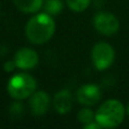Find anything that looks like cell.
Returning <instances> with one entry per match:
<instances>
[{
    "label": "cell",
    "mask_w": 129,
    "mask_h": 129,
    "mask_svg": "<svg viewBox=\"0 0 129 129\" xmlns=\"http://www.w3.org/2000/svg\"><path fill=\"white\" fill-rule=\"evenodd\" d=\"M23 104L20 102H14L10 105V109H9V114L13 119H18L23 116Z\"/></svg>",
    "instance_id": "5bb4252c"
},
{
    "label": "cell",
    "mask_w": 129,
    "mask_h": 129,
    "mask_svg": "<svg viewBox=\"0 0 129 129\" xmlns=\"http://www.w3.org/2000/svg\"><path fill=\"white\" fill-rule=\"evenodd\" d=\"M125 118V108L118 100H108L99 108L95 113V121L102 128L118 127Z\"/></svg>",
    "instance_id": "7a4b0ae2"
},
{
    "label": "cell",
    "mask_w": 129,
    "mask_h": 129,
    "mask_svg": "<svg viewBox=\"0 0 129 129\" xmlns=\"http://www.w3.org/2000/svg\"><path fill=\"white\" fill-rule=\"evenodd\" d=\"M15 6L20 11L32 14L39 11L43 6V0H14Z\"/></svg>",
    "instance_id": "30bf717a"
},
{
    "label": "cell",
    "mask_w": 129,
    "mask_h": 129,
    "mask_svg": "<svg viewBox=\"0 0 129 129\" xmlns=\"http://www.w3.org/2000/svg\"><path fill=\"white\" fill-rule=\"evenodd\" d=\"M69 8L76 13L84 11L91 4V0H67Z\"/></svg>",
    "instance_id": "7c38bea8"
},
{
    "label": "cell",
    "mask_w": 129,
    "mask_h": 129,
    "mask_svg": "<svg viewBox=\"0 0 129 129\" xmlns=\"http://www.w3.org/2000/svg\"><path fill=\"white\" fill-rule=\"evenodd\" d=\"M36 88V80L28 74H17L9 79L7 91L11 98L23 100L34 93Z\"/></svg>",
    "instance_id": "3957f363"
},
{
    "label": "cell",
    "mask_w": 129,
    "mask_h": 129,
    "mask_svg": "<svg viewBox=\"0 0 129 129\" xmlns=\"http://www.w3.org/2000/svg\"><path fill=\"white\" fill-rule=\"evenodd\" d=\"M29 107H31L32 113L35 116H42L47 113L50 107V96L47 92H36L31 95L29 99Z\"/></svg>",
    "instance_id": "ba28073f"
},
{
    "label": "cell",
    "mask_w": 129,
    "mask_h": 129,
    "mask_svg": "<svg viewBox=\"0 0 129 129\" xmlns=\"http://www.w3.org/2000/svg\"><path fill=\"white\" fill-rule=\"evenodd\" d=\"M94 26L96 31L104 35H112L119 29V20L110 13H99L94 17Z\"/></svg>",
    "instance_id": "5b68a950"
},
{
    "label": "cell",
    "mask_w": 129,
    "mask_h": 129,
    "mask_svg": "<svg viewBox=\"0 0 129 129\" xmlns=\"http://www.w3.org/2000/svg\"><path fill=\"white\" fill-rule=\"evenodd\" d=\"M16 66L20 69H32L39 63V54L28 48H23L16 52Z\"/></svg>",
    "instance_id": "52a82bcc"
},
{
    "label": "cell",
    "mask_w": 129,
    "mask_h": 129,
    "mask_svg": "<svg viewBox=\"0 0 129 129\" xmlns=\"http://www.w3.org/2000/svg\"><path fill=\"white\" fill-rule=\"evenodd\" d=\"M94 118H95V114H94L93 111H92V110H89V109L80 110V111L78 112V114H77L78 121H79V122H82V123H84V125L92 122V121L94 120Z\"/></svg>",
    "instance_id": "4fadbf2b"
},
{
    "label": "cell",
    "mask_w": 129,
    "mask_h": 129,
    "mask_svg": "<svg viewBox=\"0 0 129 129\" xmlns=\"http://www.w3.org/2000/svg\"><path fill=\"white\" fill-rule=\"evenodd\" d=\"M44 9L50 15H58L62 10V2L61 0H45Z\"/></svg>",
    "instance_id": "8fae6325"
},
{
    "label": "cell",
    "mask_w": 129,
    "mask_h": 129,
    "mask_svg": "<svg viewBox=\"0 0 129 129\" xmlns=\"http://www.w3.org/2000/svg\"><path fill=\"white\" fill-rule=\"evenodd\" d=\"M92 60L98 70L108 69L114 60V50L109 43L100 42L92 50Z\"/></svg>",
    "instance_id": "277c9868"
},
{
    "label": "cell",
    "mask_w": 129,
    "mask_h": 129,
    "mask_svg": "<svg viewBox=\"0 0 129 129\" xmlns=\"http://www.w3.org/2000/svg\"><path fill=\"white\" fill-rule=\"evenodd\" d=\"M53 104L57 112L60 114H64L70 111L71 105H73V99L71 94L67 89H61L54 95Z\"/></svg>",
    "instance_id": "9c48e42d"
},
{
    "label": "cell",
    "mask_w": 129,
    "mask_h": 129,
    "mask_svg": "<svg viewBox=\"0 0 129 129\" xmlns=\"http://www.w3.org/2000/svg\"><path fill=\"white\" fill-rule=\"evenodd\" d=\"M84 128L85 129H100V128H102L100 126V123L99 122H93V121H92V122H89V123H86V125H84Z\"/></svg>",
    "instance_id": "2e32d148"
},
{
    "label": "cell",
    "mask_w": 129,
    "mask_h": 129,
    "mask_svg": "<svg viewBox=\"0 0 129 129\" xmlns=\"http://www.w3.org/2000/svg\"><path fill=\"white\" fill-rule=\"evenodd\" d=\"M16 67L17 66H16V62H15V60H14V61H8V62H6L4 68L6 71H13Z\"/></svg>",
    "instance_id": "9a60e30c"
},
{
    "label": "cell",
    "mask_w": 129,
    "mask_h": 129,
    "mask_svg": "<svg viewBox=\"0 0 129 129\" xmlns=\"http://www.w3.org/2000/svg\"><path fill=\"white\" fill-rule=\"evenodd\" d=\"M77 101L84 105H94L101 99V92L96 85L85 84L77 89Z\"/></svg>",
    "instance_id": "8992f818"
},
{
    "label": "cell",
    "mask_w": 129,
    "mask_h": 129,
    "mask_svg": "<svg viewBox=\"0 0 129 129\" xmlns=\"http://www.w3.org/2000/svg\"><path fill=\"white\" fill-rule=\"evenodd\" d=\"M128 113H129V105H128Z\"/></svg>",
    "instance_id": "e0dca14e"
},
{
    "label": "cell",
    "mask_w": 129,
    "mask_h": 129,
    "mask_svg": "<svg viewBox=\"0 0 129 129\" xmlns=\"http://www.w3.org/2000/svg\"><path fill=\"white\" fill-rule=\"evenodd\" d=\"M56 31L54 24L50 14H39L28 20L25 33L29 42L34 44H43L53 36Z\"/></svg>",
    "instance_id": "6da1fadb"
}]
</instances>
